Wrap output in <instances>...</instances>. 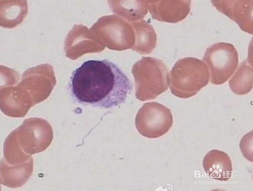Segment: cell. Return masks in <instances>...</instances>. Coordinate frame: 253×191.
Returning <instances> with one entry per match:
<instances>
[{
  "mask_svg": "<svg viewBox=\"0 0 253 191\" xmlns=\"http://www.w3.org/2000/svg\"><path fill=\"white\" fill-rule=\"evenodd\" d=\"M240 147L244 156L253 162V131L243 137Z\"/></svg>",
  "mask_w": 253,
  "mask_h": 191,
  "instance_id": "cell-10",
  "label": "cell"
},
{
  "mask_svg": "<svg viewBox=\"0 0 253 191\" xmlns=\"http://www.w3.org/2000/svg\"><path fill=\"white\" fill-rule=\"evenodd\" d=\"M203 166L206 172L213 179L227 181L232 177V162L225 152L217 150L210 151L204 159Z\"/></svg>",
  "mask_w": 253,
  "mask_h": 191,
  "instance_id": "cell-7",
  "label": "cell"
},
{
  "mask_svg": "<svg viewBox=\"0 0 253 191\" xmlns=\"http://www.w3.org/2000/svg\"><path fill=\"white\" fill-rule=\"evenodd\" d=\"M252 63L247 59L242 63L236 73L229 81L232 91L238 95L249 93L253 86Z\"/></svg>",
  "mask_w": 253,
  "mask_h": 191,
  "instance_id": "cell-9",
  "label": "cell"
},
{
  "mask_svg": "<svg viewBox=\"0 0 253 191\" xmlns=\"http://www.w3.org/2000/svg\"><path fill=\"white\" fill-rule=\"evenodd\" d=\"M252 0H215L212 5L221 13L236 22L240 29L253 34Z\"/></svg>",
  "mask_w": 253,
  "mask_h": 191,
  "instance_id": "cell-6",
  "label": "cell"
},
{
  "mask_svg": "<svg viewBox=\"0 0 253 191\" xmlns=\"http://www.w3.org/2000/svg\"><path fill=\"white\" fill-rule=\"evenodd\" d=\"M144 60L143 100L154 99L167 89V73L165 66L161 62L150 58Z\"/></svg>",
  "mask_w": 253,
  "mask_h": 191,
  "instance_id": "cell-5",
  "label": "cell"
},
{
  "mask_svg": "<svg viewBox=\"0 0 253 191\" xmlns=\"http://www.w3.org/2000/svg\"><path fill=\"white\" fill-rule=\"evenodd\" d=\"M69 86L76 102L100 109L124 104L133 90L127 76L108 60L84 62L73 71Z\"/></svg>",
  "mask_w": 253,
  "mask_h": 191,
  "instance_id": "cell-1",
  "label": "cell"
},
{
  "mask_svg": "<svg viewBox=\"0 0 253 191\" xmlns=\"http://www.w3.org/2000/svg\"><path fill=\"white\" fill-rule=\"evenodd\" d=\"M210 80V71L204 61L186 58L180 60L172 69L170 89L176 96L189 98L207 86Z\"/></svg>",
  "mask_w": 253,
  "mask_h": 191,
  "instance_id": "cell-2",
  "label": "cell"
},
{
  "mask_svg": "<svg viewBox=\"0 0 253 191\" xmlns=\"http://www.w3.org/2000/svg\"><path fill=\"white\" fill-rule=\"evenodd\" d=\"M203 60L210 72V81L216 85H222L229 80L239 64L238 51L229 43L219 42L210 46Z\"/></svg>",
  "mask_w": 253,
  "mask_h": 191,
  "instance_id": "cell-3",
  "label": "cell"
},
{
  "mask_svg": "<svg viewBox=\"0 0 253 191\" xmlns=\"http://www.w3.org/2000/svg\"><path fill=\"white\" fill-rule=\"evenodd\" d=\"M137 126L140 133L149 138H157L171 128L173 120L170 111L156 102L145 104L141 109Z\"/></svg>",
  "mask_w": 253,
  "mask_h": 191,
  "instance_id": "cell-4",
  "label": "cell"
},
{
  "mask_svg": "<svg viewBox=\"0 0 253 191\" xmlns=\"http://www.w3.org/2000/svg\"><path fill=\"white\" fill-rule=\"evenodd\" d=\"M161 2L151 7L152 14L158 20L177 22L184 19L190 12L191 1Z\"/></svg>",
  "mask_w": 253,
  "mask_h": 191,
  "instance_id": "cell-8",
  "label": "cell"
}]
</instances>
